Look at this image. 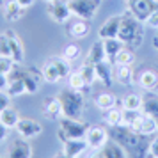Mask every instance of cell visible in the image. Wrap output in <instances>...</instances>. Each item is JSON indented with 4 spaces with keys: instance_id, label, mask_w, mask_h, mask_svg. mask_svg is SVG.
Here are the masks:
<instances>
[{
    "instance_id": "cell-1",
    "label": "cell",
    "mask_w": 158,
    "mask_h": 158,
    "mask_svg": "<svg viewBox=\"0 0 158 158\" xmlns=\"http://www.w3.org/2000/svg\"><path fill=\"white\" fill-rule=\"evenodd\" d=\"M140 23L142 22H139L130 11H126V13L123 15L121 29H119L117 39L123 41V43L126 44V46H130V48L139 46V44L142 43V39H144V30L140 29Z\"/></svg>"
},
{
    "instance_id": "cell-2",
    "label": "cell",
    "mask_w": 158,
    "mask_h": 158,
    "mask_svg": "<svg viewBox=\"0 0 158 158\" xmlns=\"http://www.w3.org/2000/svg\"><path fill=\"white\" fill-rule=\"evenodd\" d=\"M59 100L62 103V115L64 117L78 119L82 115V112H84V96L80 94V91L68 87L59 94Z\"/></svg>"
},
{
    "instance_id": "cell-3",
    "label": "cell",
    "mask_w": 158,
    "mask_h": 158,
    "mask_svg": "<svg viewBox=\"0 0 158 158\" xmlns=\"http://www.w3.org/2000/svg\"><path fill=\"white\" fill-rule=\"evenodd\" d=\"M87 126L85 123H82L80 119H73V117H60L59 119V139L64 142L69 139H84L87 133Z\"/></svg>"
},
{
    "instance_id": "cell-4",
    "label": "cell",
    "mask_w": 158,
    "mask_h": 158,
    "mask_svg": "<svg viewBox=\"0 0 158 158\" xmlns=\"http://www.w3.org/2000/svg\"><path fill=\"white\" fill-rule=\"evenodd\" d=\"M68 6L71 9L73 16L91 22L100 9L101 0H68Z\"/></svg>"
},
{
    "instance_id": "cell-5",
    "label": "cell",
    "mask_w": 158,
    "mask_h": 158,
    "mask_svg": "<svg viewBox=\"0 0 158 158\" xmlns=\"http://www.w3.org/2000/svg\"><path fill=\"white\" fill-rule=\"evenodd\" d=\"M131 131L135 135L140 137H148V135H155L158 131V117L149 114H140L133 124H131Z\"/></svg>"
},
{
    "instance_id": "cell-6",
    "label": "cell",
    "mask_w": 158,
    "mask_h": 158,
    "mask_svg": "<svg viewBox=\"0 0 158 158\" xmlns=\"http://www.w3.org/2000/svg\"><path fill=\"white\" fill-rule=\"evenodd\" d=\"M85 140L89 144V149L98 151L108 144V131L103 126H89L85 133Z\"/></svg>"
},
{
    "instance_id": "cell-7",
    "label": "cell",
    "mask_w": 158,
    "mask_h": 158,
    "mask_svg": "<svg viewBox=\"0 0 158 158\" xmlns=\"http://www.w3.org/2000/svg\"><path fill=\"white\" fill-rule=\"evenodd\" d=\"M126 2H128V11L142 23L156 9V6L153 4L155 0H126Z\"/></svg>"
},
{
    "instance_id": "cell-8",
    "label": "cell",
    "mask_w": 158,
    "mask_h": 158,
    "mask_svg": "<svg viewBox=\"0 0 158 158\" xmlns=\"http://www.w3.org/2000/svg\"><path fill=\"white\" fill-rule=\"evenodd\" d=\"M48 15L55 23H68L69 18L73 16L71 9L68 6V2L64 0H55V2H50L48 4Z\"/></svg>"
},
{
    "instance_id": "cell-9",
    "label": "cell",
    "mask_w": 158,
    "mask_h": 158,
    "mask_svg": "<svg viewBox=\"0 0 158 158\" xmlns=\"http://www.w3.org/2000/svg\"><path fill=\"white\" fill-rule=\"evenodd\" d=\"M16 131H18V135L22 137V139H34V137L41 135V131H43V126L36 121V119H29V117H20V121L16 124Z\"/></svg>"
},
{
    "instance_id": "cell-10",
    "label": "cell",
    "mask_w": 158,
    "mask_h": 158,
    "mask_svg": "<svg viewBox=\"0 0 158 158\" xmlns=\"http://www.w3.org/2000/svg\"><path fill=\"white\" fill-rule=\"evenodd\" d=\"M121 20H123V15H115V16H110L107 22L103 23L98 30V37L100 39H115L119 36V29H121Z\"/></svg>"
},
{
    "instance_id": "cell-11",
    "label": "cell",
    "mask_w": 158,
    "mask_h": 158,
    "mask_svg": "<svg viewBox=\"0 0 158 158\" xmlns=\"http://www.w3.org/2000/svg\"><path fill=\"white\" fill-rule=\"evenodd\" d=\"M89 149L85 137L84 139H69L62 142V153L68 155L69 158H82V155H85V151Z\"/></svg>"
},
{
    "instance_id": "cell-12",
    "label": "cell",
    "mask_w": 158,
    "mask_h": 158,
    "mask_svg": "<svg viewBox=\"0 0 158 158\" xmlns=\"http://www.w3.org/2000/svg\"><path fill=\"white\" fill-rule=\"evenodd\" d=\"M41 110H43V115L48 119V121H59L62 117V103L57 98H46L41 105Z\"/></svg>"
},
{
    "instance_id": "cell-13",
    "label": "cell",
    "mask_w": 158,
    "mask_h": 158,
    "mask_svg": "<svg viewBox=\"0 0 158 158\" xmlns=\"http://www.w3.org/2000/svg\"><path fill=\"white\" fill-rule=\"evenodd\" d=\"M6 158H32V146L27 139H16L11 142Z\"/></svg>"
},
{
    "instance_id": "cell-14",
    "label": "cell",
    "mask_w": 158,
    "mask_h": 158,
    "mask_svg": "<svg viewBox=\"0 0 158 158\" xmlns=\"http://www.w3.org/2000/svg\"><path fill=\"white\" fill-rule=\"evenodd\" d=\"M6 37H7L9 41V50H11V60L15 62V64H22L23 62V44L20 41V37L16 36L13 30H7V32H4Z\"/></svg>"
},
{
    "instance_id": "cell-15",
    "label": "cell",
    "mask_w": 158,
    "mask_h": 158,
    "mask_svg": "<svg viewBox=\"0 0 158 158\" xmlns=\"http://www.w3.org/2000/svg\"><path fill=\"white\" fill-rule=\"evenodd\" d=\"M91 158H128V155H126V151H124L121 144L108 142L105 148L96 151Z\"/></svg>"
},
{
    "instance_id": "cell-16",
    "label": "cell",
    "mask_w": 158,
    "mask_h": 158,
    "mask_svg": "<svg viewBox=\"0 0 158 158\" xmlns=\"http://www.w3.org/2000/svg\"><path fill=\"white\" fill-rule=\"evenodd\" d=\"M96 68V80L100 82L101 85L105 87H110L112 85V82H114V71H112V62H108V60H103L100 64L94 66Z\"/></svg>"
},
{
    "instance_id": "cell-17",
    "label": "cell",
    "mask_w": 158,
    "mask_h": 158,
    "mask_svg": "<svg viewBox=\"0 0 158 158\" xmlns=\"http://www.w3.org/2000/svg\"><path fill=\"white\" fill-rule=\"evenodd\" d=\"M139 87H142L148 93H156L158 91V71L156 69H146L139 77Z\"/></svg>"
},
{
    "instance_id": "cell-18",
    "label": "cell",
    "mask_w": 158,
    "mask_h": 158,
    "mask_svg": "<svg viewBox=\"0 0 158 158\" xmlns=\"http://www.w3.org/2000/svg\"><path fill=\"white\" fill-rule=\"evenodd\" d=\"M89 32H91V25H89L87 20H82V18H77L68 27V34L75 39H84V37L89 36Z\"/></svg>"
},
{
    "instance_id": "cell-19",
    "label": "cell",
    "mask_w": 158,
    "mask_h": 158,
    "mask_svg": "<svg viewBox=\"0 0 158 158\" xmlns=\"http://www.w3.org/2000/svg\"><path fill=\"white\" fill-rule=\"evenodd\" d=\"M41 75H43L44 82H48V84H57V82H60V80H64L62 75H60V71L57 69V66L53 64L52 59H48V60L44 62L43 69H41Z\"/></svg>"
},
{
    "instance_id": "cell-20",
    "label": "cell",
    "mask_w": 158,
    "mask_h": 158,
    "mask_svg": "<svg viewBox=\"0 0 158 158\" xmlns=\"http://www.w3.org/2000/svg\"><path fill=\"white\" fill-rule=\"evenodd\" d=\"M101 41H103V39H101ZM103 46H105V55H107V60L114 64L117 53L124 48V43L119 41V39L115 37V39H105V41H103Z\"/></svg>"
},
{
    "instance_id": "cell-21",
    "label": "cell",
    "mask_w": 158,
    "mask_h": 158,
    "mask_svg": "<svg viewBox=\"0 0 158 158\" xmlns=\"http://www.w3.org/2000/svg\"><path fill=\"white\" fill-rule=\"evenodd\" d=\"M103 60H107L105 46H103V41H98V43H94L93 46H91V50H89V53H87L85 62L96 66V64H100V62H103Z\"/></svg>"
},
{
    "instance_id": "cell-22",
    "label": "cell",
    "mask_w": 158,
    "mask_h": 158,
    "mask_svg": "<svg viewBox=\"0 0 158 158\" xmlns=\"http://www.w3.org/2000/svg\"><path fill=\"white\" fill-rule=\"evenodd\" d=\"M140 112L158 117V94L149 93L146 96H142V108H140Z\"/></svg>"
},
{
    "instance_id": "cell-23",
    "label": "cell",
    "mask_w": 158,
    "mask_h": 158,
    "mask_svg": "<svg viewBox=\"0 0 158 158\" xmlns=\"http://www.w3.org/2000/svg\"><path fill=\"white\" fill-rule=\"evenodd\" d=\"M23 15V7L16 2V0H9L4 6V18L7 22H18Z\"/></svg>"
},
{
    "instance_id": "cell-24",
    "label": "cell",
    "mask_w": 158,
    "mask_h": 158,
    "mask_svg": "<svg viewBox=\"0 0 158 158\" xmlns=\"http://www.w3.org/2000/svg\"><path fill=\"white\" fill-rule=\"evenodd\" d=\"M115 82L121 85H131L133 84V69L131 66H119L115 64Z\"/></svg>"
},
{
    "instance_id": "cell-25",
    "label": "cell",
    "mask_w": 158,
    "mask_h": 158,
    "mask_svg": "<svg viewBox=\"0 0 158 158\" xmlns=\"http://www.w3.org/2000/svg\"><path fill=\"white\" fill-rule=\"evenodd\" d=\"M20 121V114H18V110L13 107H7L4 112H0V123L6 126V128H16V124Z\"/></svg>"
},
{
    "instance_id": "cell-26",
    "label": "cell",
    "mask_w": 158,
    "mask_h": 158,
    "mask_svg": "<svg viewBox=\"0 0 158 158\" xmlns=\"http://www.w3.org/2000/svg\"><path fill=\"white\" fill-rule=\"evenodd\" d=\"M94 103H96V107L100 108V110H108V108L115 107L117 98H115L114 94H110V93H100L98 96H96Z\"/></svg>"
},
{
    "instance_id": "cell-27",
    "label": "cell",
    "mask_w": 158,
    "mask_h": 158,
    "mask_svg": "<svg viewBox=\"0 0 158 158\" xmlns=\"http://www.w3.org/2000/svg\"><path fill=\"white\" fill-rule=\"evenodd\" d=\"M123 108H128V110H140V108H142V96L137 94V93L124 94V98H123Z\"/></svg>"
},
{
    "instance_id": "cell-28",
    "label": "cell",
    "mask_w": 158,
    "mask_h": 158,
    "mask_svg": "<svg viewBox=\"0 0 158 158\" xmlns=\"http://www.w3.org/2000/svg\"><path fill=\"white\" fill-rule=\"evenodd\" d=\"M133 62H135V52L130 46H124L115 57V64L119 66H133Z\"/></svg>"
},
{
    "instance_id": "cell-29",
    "label": "cell",
    "mask_w": 158,
    "mask_h": 158,
    "mask_svg": "<svg viewBox=\"0 0 158 158\" xmlns=\"http://www.w3.org/2000/svg\"><path fill=\"white\" fill-rule=\"evenodd\" d=\"M121 112L123 110H119V108H115V107L105 110L103 119H105V123H107L110 128H119L121 126Z\"/></svg>"
},
{
    "instance_id": "cell-30",
    "label": "cell",
    "mask_w": 158,
    "mask_h": 158,
    "mask_svg": "<svg viewBox=\"0 0 158 158\" xmlns=\"http://www.w3.org/2000/svg\"><path fill=\"white\" fill-rule=\"evenodd\" d=\"M80 75H82V78L85 80V85L91 87L94 82H98L96 80V68L93 64H89V62H84V64L80 66Z\"/></svg>"
},
{
    "instance_id": "cell-31",
    "label": "cell",
    "mask_w": 158,
    "mask_h": 158,
    "mask_svg": "<svg viewBox=\"0 0 158 158\" xmlns=\"http://www.w3.org/2000/svg\"><path fill=\"white\" fill-rule=\"evenodd\" d=\"M142 114L140 110H128V108H123L121 112V126L123 128H131V124L139 119V115Z\"/></svg>"
},
{
    "instance_id": "cell-32",
    "label": "cell",
    "mask_w": 158,
    "mask_h": 158,
    "mask_svg": "<svg viewBox=\"0 0 158 158\" xmlns=\"http://www.w3.org/2000/svg\"><path fill=\"white\" fill-rule=\"evenodd\" d=\"M62 57L66 59V60H69V62H75L77 59L80 57V46L77 43H69L64 46V50H62V53H60Z\"/></svg>"
},
{
    "instance_id": "cell-33",
    "label": "cell",
    "mask_w": 158,
    "mask_h": 158,
    "mask_svg": "<svg viewBox=\"0 0 158 158\" xmlns=\"http://www.w3.org/2000/svg\"><path fill=\"white\" fill-rule=\"evenodd\" d=\"M68 85L71 87V89H77V91H82L85 85V80L82 78V75L80 71H71L69 73V77H68Z\"/></svg>"
},
{
    "instance_id": "cell-34",
    "label": "cell",
    "mask_w": 158,
    "mask_h": 158,
    "mask_svg": "<svg viewBox=\"0 0 158 158\" xmlns=\"http://www.w3.org/2000/svg\"><path fill=\"white\" fill-rule=\"evenodd\" d=\"M0 57L11 59V50H9V41L6 34H0Z\"/></svg>"
},
{
    "instance_id": "cell-35",
    "label": "cell",
    "mask_w": 158,
    "mask_h": 158,
    "mask_svg": "<svg viewBox=\"0 0 158 158\" xmlns=\"http://www.w3.org/2000/svg\"><path fill=\"white\" fill-rule=\"evenodd\" d=\"M15 68V62L7 57H0V73L2 75H9Z\"/></svg>"
},
{
    "instance_id": "cell-36",
    "label": "cell",
    "mask_w": 158,
    "mask_h": 158,
    "mask_svg": "<svg viewBox=\"0 0 158 158\" xmlns=\"http://www.w3.org/2000/svg\"><path fill=\"white\" fill-rule=\"evenodd\" d=\"M144 25L146 27H149V29H155V30H158V7L151 13L148 18H146V22H144Z\"/></svg>"
},
{
    "instance_id": "cell-37",
    "label": "cell",
    "mask_w": 158,
    "mask_h": 158,
    "mask_svg": "<svg viewBox=\"0 0 158 158\" xmlns=\"http://www.w3.org/2000/svg\"><path fill=\"white\" fill-rule=\"evenodd\" d=\"M7 107H11V96L7 91H0V112H4Z\"/></svg>"
},
{
    "instance_id": "cell-38",
    "label": "cell",
    "mask_w": 158,
    "mask_h": 158,
    "mask_svg": "<svg viewBox=\"0 0 158 158\" xmlns=\"http://www.w3.org/2000/svg\"><path fill=\"white\" fill-rule=\"evenodd\" d=\"M148 153H149L151 158H158V137L155 140H151L149 148H148Z\"/></svg>"
},
{
    "instance_id": "cell-39",
    "label": "cell",
    "mask_w": 158,
    "mask_h": 158,
    "mask_svg": "<svg viewBox=\"0 0 158 158\" xmlns=\"http://www.w3.org/2000/svg\"><path fill=\"white\" fill-rule=\"evenodd\" d=\"M9 85V75H2L0 73V91H6Z\"/></svg>"
},
{
    "instance_id": "cell-40",
    "label": "cell",
    "mask_w": 158,
    "mask_h": 158,
    "mask_svg": "<svg viewBox=\"0 0 158 158\" xmlns=\"http://www.w3.org/2000/svg\"><path fill=\"white\" fill-rule=\"evenodd\" d=\"M7 135H9V128H6V126L0 123V142H4V140L7 139Z\"/></svg>"
},
{
    "instance_id": "cell-41",
    "label": "cell",
    "mask_w": 158,
    "mask_h": 158,
    "mask_svg": "<svg viewBox=\"0 0 158 158\" xmlns=\"http://www.w3.org/2000/svg\"><path fill=\"white\" fill-rule=\"evenodd\" d=\"M16 2H18V4H20V6H22L23 9H29L30 6H32V4L36 2V0H16Z\"/></svg>"
},
{
    "instance_id": "cell-42",
    "label": "cell",
    "mask_w": 158,
    "mask_h": 158,
    "mask_svg": "<svg viewBox=\"0 0 158 158\" xmlns=\"http://www.w3.org/2000/svg\"><path fill=\"white\" fill-rule=\"evenodd\" d=\"M53 158H69L68 155H64V153H59V155H55Z\"/></svg>"
},
{
    "instance_id": "cell-43",
    "label": "cell",
    "mask_w": 158,
    "mask_h": 158,
    "mask_svg": "<svg viewBox=\"0 0 158 158\" xmlns=\"http://www.w3.org/2000/svg\"><path fill=\"white\" fill-rule=\"evenodd\" d=\"M44 2H46V4H50V2H55V0H44Z\"/></svg>"
},
{
    "instance_id": "cell-44",
    "label": "cell",
    "mask_w": 158,
    "mask_h": 158,
    "mask_svg": "<svg viewBox=\"0 0 158 158\" xmlns=\"http://www.w3.org/2000/svg\"><path fill=\"white\" fill-rule=\"evenodd\" d=\"M155 2H158V0H155Z\"/></svg>"
}]
</instances>
